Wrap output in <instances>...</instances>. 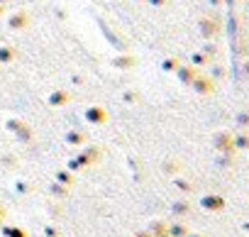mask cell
Returning a JSON list of instances; mask_svg holds the SVG:
<instances>
[{"label": "cell", "mask_w": 249, "mask_h": 237, "mask_svg": "<svg viewBox=\"0 0 249 237\" xmlns=\"http://www.w3.org/2000/svg\"><path fill=\"white\" fill-rule=\"evenodd\" d=\"M247 230H249V225H247Z\"/></svg>", "instance_id": "6da1fadb"}]
</instances>
